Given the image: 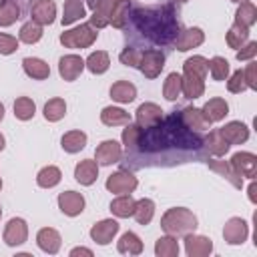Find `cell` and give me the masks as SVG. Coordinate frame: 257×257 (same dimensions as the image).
<instances>
[{
    "label": "cell",
    "instance_id": "cell-1",
    "mask_svg": "<svg viewBox=\"0 0 257 257\" xmlns=\"http://www.w3.org/2000/svg\"><path fill=\"white\" fill-rule=\"evenodd\" d=\"M205 139L201 133L191 131L181 114L173 112L155 126L143 131L135 147L126 145V165L133 169L141 167H171L189 163L201 157Z\"/></svg>",
    "mask_w": 257,
    "mask_h": 257
}]
</instances>
